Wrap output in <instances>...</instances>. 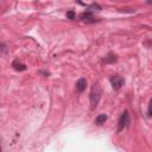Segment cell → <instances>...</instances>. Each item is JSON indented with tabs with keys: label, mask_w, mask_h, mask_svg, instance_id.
<instances>
[{
	"label": "cell",
	"mask_w": 152,
	"mask_h": 152,
	"mask_svg": "<svg viewBox=\"0 0 152 152\" xmlns=\"http://www.w3.org/2000/svg\"><path fill=\"white\" fill-rule=\"evenodd\" d=\"M0 152H1V147H0Z\"/></svg>",
	"instance_id": "8"
},
{
	"label": "cell",
	"mask_w": 152,
	"mask_h": 152,
	"mask_svg": "<svg viewBox=\"0 0 152 152\" xmlns=\"http://www.w3.org/2000/svg\"><path fill=\"white\" fill-rule=\"evenodd\" d=\"M110 82H112V86H113L114 89H119V88L123 86L124 80H123V77H121V76H119V75H114L113 77L110 78Z\"/></svg>",
	"instance_id": "3"
},
{
	"label": "cell",
	"mask_w": 152,
	"mask_h": 152,
	"mask_svg": "<svg viewBox=\"0 0 152 152\" xmlns=\"http://www.w3.org/2000/svg\"><path fill=\"white\" fill-rule=\"evenodd\" d=\"M130 124V117H129V112H124L123 115L120 117L119 123H118V132H121L125 127H127Z\"/></svg>",
	"instance_id": "2"
},
{
	"label": "cell",
	"mask_w": 152,
	"mask_h": 152,
	"mask_svg": "<svg viewBox=\"0 0 152 152\" xmlns=\"http://www.w3.org/2000/svg\"><path fill=\"white\" fill-rule=\"evenodd\" d=\"M87 87V80L86 78H80L78 81L76 82V89L78 92H83Z\"/></svg>",
	"instance_id": "4"
},
{
	"label": "cell",
	"mask_w": 152,
	"mask_h": 152,
	"mask_svg": "<svg viewBox=\"0 0 152 152\" xmlns=\"http://www.w3.org/2000/svg\"><path fill=\"white\" fill-rule=\"evenodd\" d=\"M100 99H101V88H100V84L96 82V83H94V86L92 88V92H90V106H92V109L98 107Z\"/></svg>",
	"instance_id": "1"
},
{
	"label": "cell",
	"mask_w": 152,
	"mask_h": 152,
	"mask_svg": "<svg viewBox=\"0 0 152 152\" xmlns=\"http://www.w3.org/2000/svg\"><path fill=\"white\" fill-rule=\"evenodd\" d=\"M107 120V115L106 114H100L96 117V119H95V124L96 125H102V124H105V121Z\"/></svg>",
	"instance_id": "5"
},
{
	"label": "cell",
	"mask_w": 152,
	"mask_h": 152,
	"mask_svg": "<svg viewBox=\"0 0 152 152\" xmlns=\"http://www.w3.org/2000/svg\"><path fill=\"white\" fill-rule=\"evenodd\" d=\"M13 67H14V69H17V70H25V69H26L25 66H24V64H20V63H18V62H14V63H13Z\"/></svg>",
	"instance_id": "6"
},
{
	"label": "cell",
	"mask_w": 152,
	"mask_h": 152,
	"mask_svg": "<svg viewBox=\"0 0 152 152\" xmlns=\"http://www.w3.org/2000/svg\"><path fill=\"white\" fill-rule=\"evenodd\" d=\"M67 17L70 18V19H74V12H71V11L68 12V13H67Z\"/></svg>",
	"instance_id": "7"
}]
</instances>
